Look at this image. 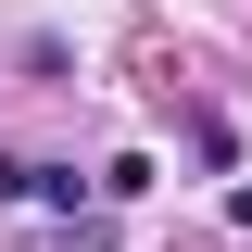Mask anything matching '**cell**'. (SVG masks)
<instances>
[{
  "instance_id": "cell-1",
  "label": "cell",
  "mask_w": 252,
  "mask_h": 252,
  "mask_svg": "<svg viewBox=\"0 0 252 252\" xmlns=\"http://www.w3.org/2000/svg\"><path fill=\"white\" fill-rule=\"evenodd\" d=\"M26 189H38V164H13V152H0V202H26Z\"/></svg>"
}]
</instances>
